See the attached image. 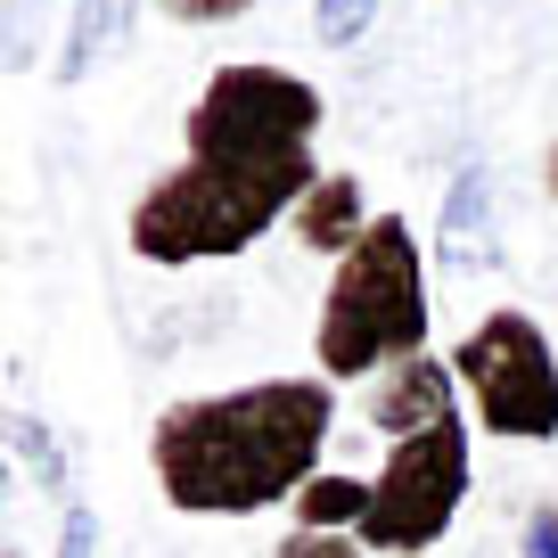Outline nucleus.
I'll use <instances>...</instances> for the list:
<instances>
[{
	"instance_id": "2eb2a0df",
	"label": "nucleus",
	"mask_w": 558,
	"mask_h": 558,
	"mask_svg": "<svg viewBox=\"0 0 558 558\" xmlns=\"http://www.w3.org/2000/svg\"><path fill=\"white\" fill-rule=\"evenodd\" d=\"M255 0H173V17L181 25H230V17H246Z\"/></svg>"
},
{
	"instance_id": "4468645a",
	"label": "nucleus",
	"mask_w": 558,
	"mask_h": 558,
	"mask_svg": "<svg viewBox=\"0 0 558 558\" xmlns=\"http://www.w3.org/2000/svg\"><path fill=\"white\" fill-rule=\"evenodd\" d=\"M99 550V518L83 501H66V525H58V558H90Z\"/></svg>"
},
{
	"instance_id": "f257e3e1",
	"label": "nucleus",
	"mask_w": 558,
	"mask_h": 558,
	"mask_svg": "<svg viewBox=\"0 0 558 558\" xmlns=\"http://www.w3.org/2000/svg\"><path fill=\"white\" fill-rule=\"evenodd\" d=\"M320 90L288 66H214L190 107V157L148 181L132 206V255L148 263H214L246 255L271 222H296L320 190L313 165Z\"/></svg>"
},
{
	"instance_id": "0eeeda50",
	"label": "nucleus",
	"mask_w": 558,
	"mask_h": 558,
	"mask_svg": "<svg viewBox=\"0 0 558 558\" xmlns=\"http://www.w3.org/2000/svg\"><path fill=\"white\" fill-rule=\"evenodd\" d=\"M452 362H436V353H418V362H395L378 386H369V427L378 436H427V427H444V418H460L452 411Z\"/></svg>"
},
{
	"instance_id": "20e7f679",
	"label": "nucleus",
	"mask_w": 558,
	"mask_h": 558,
	"mask_svg": "<svg viewBox=\"0 0 558 558\" xmlns=\"http://www.w3.org/2000/svg\"><path fill=\"white\" fill-rule=\"evenodd\" d=\"M452 378L469 386L485 436H501V444H550L558 436V353H550V329L534 313H518V304L485 313L452 345Z\"/></svg>"
},
{
	"instance_id": "7ed1b4c3",
	"label": "nucleus",
	"mask_w": 558,
	"mask_h": 558,
	"mask_svg": "<svg viewBox=\"0 0 558 558\" xmlns=\"http://www.w3.org/2000/svg\"><path fill=\"white\" fill-rule=\"evenodd\" d=\"M320 378H386L395 362L427 353V255L402 214H378L345 263H329V296H320Z\"/></svg>"
},
{
	"instance_id": "ddd939ff",
	"label": "nucleus",
	"mask_w": 558,
	"mask_h": 558,
	"mask_svg": "<svg viewBox=\"0 0 558 558\" xmlns=\"http://www.w3.org/2000/svg\"><path fill=\"white\" fill-rule=\"evenodd\" d=\"M271 558H369V550H362V534H313V525H296Z\"/></svg>"
},
{
	"instance_id": "9b49d317",
	"label": "nucleus",
	"mask_w": 558,
	"mask_h": 558,
	"mask_svg": "<svg viewBox=\"0 0 558 558\" xmlns=\"http://www.w3.org/2000/svg\"><path fill=\"white\" fill-rule=\"evenodd\" d=\"M378 9L386 0H313V34L329 41V50H353V41L378 25Z\"/></svg>"
},
{
	"instance_id": "dca6fc26",
	"label": "nucleus",
	"mask_w": 558,
	"mask_h": 558,
	"mask_svg": "<svg viewBox=\"0 0 558 558\" xmlns=\"http://www.w3.org/2000/svg\"><path fill=\"white\" fill-rule=\"evenodd\" d=\"M525 558H558V501L525 518Z\"/></svg>"
},
{
	"instance_id": "f8f14e48",
	"label": "nucleus",
	"mask_w": 558,
	"mask_h": 558,
	"mask_svg": "<svg viewBox=\"0 0 558 558\" xmlns=\"http://www.w3.org/2000/svg\"><path fill=\"white\" fill-rule=\"evenodd\" d=\"M9 444L25 452V469H34L50 493H66V469H58V444L41 436V418H25V411H17V418H9Z\"/></svg>"
},
{
	"instance_id": "423d86ee",
	"label": "nucleus",
	"mask_w": 558,
	"mask_h": 558,
	"mask_svg": "<svg viewBox=\"0 0 558 558\" xmlns=\"http://www.w3.org/2000/svg\"><path fill=\"white\" fill-rule=\"evenodd\" d=\"M501 263V206H493V165H460L436 206V271L485 279Z\"/></svg>"
},
{
	"instance_id": "f3484780",
	"label": "nucleus",
	"mask_w": 558,
	"mask_h": 558,
	"mask_svg": "<svg viewBox=\"0 0 558 558\" xmlns=\"http://www.w3.org/2000/svg\"><path fill=\"white\" fill-rule=\"evenodd\" d=\"M550 190H558V148H550Z\"/></svg>"
},
{
	"instance_id": "f03ea898",
	"label": "nucleus",
	"mask_w": 558,
	"mask_h": 558,
	"mask_svg": "<svg viewBox=\"0 0 558 558\" xmlns=\"http://www.w3.org/2000/svg\"><path fill=\"white\" fill-rule=\"evenodd\" d=\"M337 395L329 378H263L230 395L165 402L148 427V469L181 518H255L296 509V493L320 476Z\"/></svg>"
},
{
	"instance_id": "1a4fd4ad",
	"label": "nucleus",
	"mask_w": 558,
	"mask_h": 558,
	"mask_svg": "<svg viewBox=\"0 0 558 558\" xmlns=\"http://www.w3.org/2000/svg\"><path fill=\"white\" fill-rule=\"evenodd\" d=\"M369 222H378V214H362V181H353V173H329V181L296 206V239L313 246V255H329V263H345L353 246H362Z\"/></svg>"
},
{
	"instance_id": "6e6552de",
	"label": "nucleus",
	"mask_w": 558,
	"mask_h": 558,
	"mask_svg": "<svg viewBox=\"0 0 558 558\" xmlns=\"http://www.w3.org/2000/svg\"><path fill=\"white\" fill-rule=\"evenodd\" d=\"M132 25H140V0H74L66 34H58V83H90L132 41Z\"/></svg>"
},
{
	"instance_id": "9d476101",
	"label": "nucleus",
	"mask_w": 558,
	"mask_h": 558,
	"mask_svg": "<svg viewBox=\"0 0 558 558\" xmlns=\"http://www.w3.org/2000/svg\"><path fill=\"white\" fill-rule=\"evenodd\" d=\"M362 518H369V476L320 469L313 485L296 493V525H313V534H362Z\"/></svg>"
},
{
	"instance_id": "39448f33",
	"label": "nucleus",
	"mask_w": 558,
	"mask_h": 558,
	"mask_svg": "<svg viewBox=\"0 0 558 558\" xmlns=\"http://www.w3.org/2000/svg\"><path fill=\"white\" fill-rule=\"evenodd\" d=\"M469 427L444 418L427 436H402L395 460L369 476V518H362V550L378 558H427L452 534L460 501H469Z\"/></svg>"
}]
</instances>
